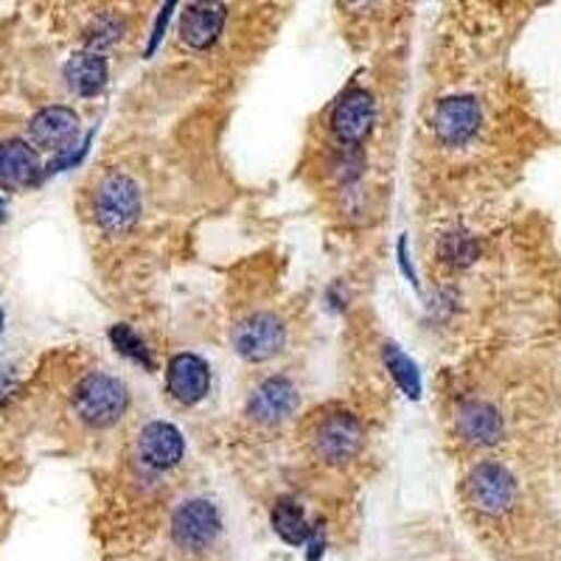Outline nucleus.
I'll return each mask as SVG.
<instances>
[{
  "instance_id": "3",
  "label": "nucleus",
  "mask_w": 561,
  "mask_h": 561,
  "mask_svg": "<svg viewBox=\"0 0 561 561\" xmlns=\"http://www.w3.org/2000/svg\"><path fill=\"white\" fill-rule=\"evenodd\" d=\"M223 534V516L208 500H186L171 516V539L180 550L189 553H203L214 548V542Z\"/></svg>"
},
{
  "instance_id": "18",
  "label": "nucleus",
  "mask_w": 561,
  "mask_h": 561,
  "mask_svg": "<svg viewBox=\"0 0 561 561\" xmlns=\"http://www.w3.org/2000/svg\"><path fill=\"white\" fill-rule=\"evenodd\" d=\"M382 357H385V366H387V371L393 373V379H396V385L402 387V391H405L410 398L421 396V377H418L416 362H413V359L407 357L402 348L393 346V343H385V348H382Z\"/></svg>"
},
{
  "instance_id": "5",
  "label": "nucleus",
  "mask_w": 561,
  "mask_h": 561,
  "mask_svg": "<svg viewBox=\"0 0 561 561\" xmlns=\"http://www.w3.org/2000/svg\"><path fill=\"white\" fill-rule=\"evenodd\" d=\"M466 500L486 516H500L514 505L516 480L500 464H480L466 477Z\"/></svg>"
},
{
  "instance_id": "2",
  "label": "nucleus",
  "mask_w": 561,
  "mask_h": 561,
  "mask_svg": "<svg viewBox=\"0 0 561 561\" xmlns=\"http://www.w3.org/2000/svg\"><path fill=\"white\" fill-rule=\"evenodd\" d=\"M93 211H96L98 228L105 230V234H127L138 223V216H141V191H138V183L127 175H110L105 183L98 186Z\"/></svg>"
},
{
  "instance_id": "7",
  "label": "nucleus",
  "mask_w": 561,
  "mask_h": 561,
  "mask_svg": "<svg viewBox=\"0 0 561 561\" xmlns=\"http://www.w3.org/2000/svg\"><path fill=\"white\" fill-rule=\"evenodd\" d=\"M79 116L68 107H46L28 121V141L34 150L43 152H68L76 146Z\"/></svg>"
},
{
  "instance_id": "9",
  "label": "nucleus",
  "mask_w": 561,
  "mask_h": 561,
  "mask_svg": "<svg viewBox=\"0 0 561 561\" xmlns=\"http://www.w3.org/2000/svg\"><path fill=\"white\" fill-rule=\"evenodd\" d=\"M373 121H377V107L371 93L348 91L332 112V132L343 146H357L368 138Z\"/></svg>"
},
{
  "instance_id": "22",
  "label": "nucleus",
  "mask_w": 561,
  "mask_h": 561,
  "mask_svg": "<svg viewBox=\"0 0 561 561\" xmlns=\"http://www.w3.org/2000/svg\"><path fill=\"white\" fill-rule=\"evenodd\" d=\"M334 169H337V175L343 177V183H348V180L359 177V171H362V155H359L354 146H343V155L337 157Z\"/></svg>"
},
{
  "instance_id": "24",
  "label": "nucleus",
  "mask_w": 561,
  "mask_h": 561,
  "mask_svg": "<svg viewBox=\"0 0 561 561\" xmlns=\"http://www.w3.org/2000/svg\"><path fill=\"white\" fill-rule=\"evenodd\" d=\"M7 382H9L7 368H0V396H3V393H7Z\"/></svg>"
},
{
  "instance_id": "25",
  "label": "nucleus",
  "mask_w": 561,
  "mask_h": 561,
  "mask_svg": "<svg viewBox=\"0 0 561 561\" xmlns=\"http://www.w3.org/2000/svg\"><path fill=\"white\" fill-rule=\"evenodd\" d=\"M3 219H7V203L0 200V225H3Z\"/></svg>"
},
{
  "instance_id": "23",
  "label": "nucleus",
  "mask_w": 561,
  "mask_h": 561,
  "mask_svg": "<svg viewBox=\"0 0 561 561\" xmlns=\"http://www.w3.org/2000/svg\"><path fill=\"white\" fill-rule=\"evenodd\" d=\"M398 262H402V270H405L407 278L416 280V275H413L410 262H407V242H405V239H398Z\"/></svg>"
},
{
  "instance_id": "8",
  "label": "nucleus",
  "mask_w": 561,
  "mask_h": 561,
  "mask_svg": "<svg viewBox=\"0 0 561 561\" xmlns=\"http://www.w3.org/2000/svg\"><path fill=\"white\" fill-rule=\"evenodd\" d=\"M435 135L446 146H464L475 138L480 127V105L475 96H450L438 105L435 118Z\"/></svg>"
},
{
  "instance_id": "19",
  "label": "nucleus",
  "mask_w": 561,
  "mask_h": 561,
  "mask_svg": "<svg viewBox=\"0 0 561 561\" xmlns=\"http://www.w3.org/2000/svg\"><path fill=\"white\" fill-rule=\"evenodd\" d=\"M121 37H124V20L112 17V14H102V17H96V23L87 28L85 51L105 53L107 48L116 46Z\"/></svg>"
},
{
  "instance_id": "12",
  "label": "nucleus",
  "mask_w": 561,
  "mask_h": 561,
  "mask_svg": "<svg viewBox=\"0 0 561 561\" xmlns=\"http://www.w3.org/2000/svg\"><path fill=\"white\" fill-rule=\"evenodd\" d=\"M138 455H141L144 466H150V469H175L186 455V441L175 425L152 421L138 435Z\"/></svg>"
},
{
  "instance_id": "15",
  "label": "nucleus",
  "mask_w": 561,
  "mask_h": 561,
  "mask_svg": "<svg viewBox=\"0 0 561 561\" xmlns=\"http://www.w3.org/2000/svg\"><path fill=\"white\" fill-rule=\"evenodd\" d=\"M457 430L475 446H491L503 438V418L489 402H464L457 407Z\"/></svg>"
},
{
  "instance_id": "26",
  "label": "nucleus",
  "mask_w": 561,
  "mask_h": 561,
  "mask_svg": "<svg viewBox=\"0 0 561 561\" xmlns=\"http://www.w3.org/2000/svg\"><path fill=\"white\" fill-rule=\"evenodd\" d=\"M0 329H3V312H0Z\"/></svg>"
},
{
  "instance_id": "11",
  "label": "nucleus",
  "mask_w": 561,
  "mask_h": 561,
  "mask_svg": "<svg viewBox=\"0 0 561 561\" xmlns=\"http://www.w3.org/2000/svg\"><path fill=\"white\" fill-rule=\"evenodd\" d=\"M298 407V387L287 377H270L255 387L248 402V413L259 425H280Z\"/></svg>"
},
{
  "instance_id": "16",
  "label": "nucleus",
  "mask_w": 561,
  "mask_h": 561,
  "mask_svg": "<svg viewBox=\"0 0 561 561\" xmlns=\"http://www.w3.org/2000/svg\"><path fill=\"white\" fill-rule=\"evenodd\" d=\"M65 79L68 87H71L76 96H98L107 85V59L105 53L93 51H79L68 59L65 65Z\"/></svg>"
},
{
  "instance_id": "14",
  "label": "nucleus",
  "mask_w": 561,
  "mask_h": 561,
  "mask_svg": "<svg viewBox=\"0 0 561 561\" xmlns=\"http://www.w3.org/2000/svg\"><path fill=\"white\" fill-rule=\"evenodd\" d=\"M37 150L20 138H9L0 144V186L3 189H28L39 180Z\"/></svg>"
},
{
  "instance_id": "17",
  "label": "nucleus",
  "mask_w": 561,
  "mask_h": 561,
  "mask_svg": "<svg viewBox=\"0 0 561 561\" xmlns=\"http://www.w3.org/2000/svg\"><path fill=\"white\" fill-rule=\"evenodd\" d=\"M270 523H273L275 534H278L287 545H293V548L307 545L314 536V528L307 520V511L300 509L295 500H278L273 514H270Z\"/></svg>"
},
{
  "instance_id": "13",
  "label": "nucleus",
  "mask_w": 561,
  "mask_h": 561,
  "mask_svg": "<svg viewBox=\"0 0 561 561\" xmlns=\"http://www.w3.org/2000/svg\"><path fill=\"white\" fill-rule=\"evenodd\" d=\"M228 20L223 3H189L180 14V39L194 51H205L219 39Z\"/></svg>"
},
{
  "instance_id": "20",
  "label": "nucleus",
  "mask_w": 561,
  "mask_h": 561,
  "mask_svg": "<svg viewBox=\"0 0 561 561\" xmlns=\"http://www.w3.org/2000/svg\"><path fill=\"white\" fill-rule=\"evenodd\" d=\"M110 343L116 346L118 354H124V357L135 359V362H141L144 368H155V362H152V354L150 348H146V343L141 337H138L135 332H132L127 323H118V326L110 329Z\"/></svg>"
},
{
  "instance_id": "21",
  "label": "nucleus",
  "mask_w": 561,
  "mask_h": 561,
  "mask_svg": "<svg viewBox=\"0 0 561 561\" xmlns=\"http://www.w3.org/2000/svg\"><path fill=\"white\" fill-rule=\"evenodd\" d=\"M477 250H480L477 248V242L469 234H464V230H452V234H446L444 239H441V244H438L441 259L450 264H461V267L475 259Z\"/></svg>"
},
{
  "instance_id": "1",
  "label": "nucleus",
  "mask_w": 561,
  "mask_h": 561,
  "mask_svg": "<svg viewBox=\"0 0 561 561\" xmlns=\"http://www.w3.org/2000/svg\"><path fill=\"white\" fill-rule=\"evenodd\" d=\"M127 405H130V393L124 382L110 373H91L73 391V410L87 427L96 430L116 425L127 413Z\"/></svg>"
},
{
  "instance_id": "4",
  "label": "nucleus",
  "mask_w": 561,
  "mask_h": 561,
  "mask_svg": "<svg viewBox=\"0 0 561 561\" xmlns=\"http://www.w3.org/2000/svg\"><path fill=\"white\" fill-rule=\"evenodd\" d=\"M314 455L329 466H343L354 461L362 446V425L346 410L329 413L320 418L312 432Z\"/></svg>"
},
{
  "instance_id": "6",
  "label": "nucleus",
  "mask_w": 561,
  "mask_h": 561,
  "mask_svg": "<svg viewBox=\"0 0 561 561\" xmlns=\"http://www.w3.org/2000/svg\"><path fill=\"white\" fill-rule=\"evenodd\" d=\"M236 354L248 362H267L287 343V329L275 314H250L230 334Z\"/></svg>"
},
{
  "instance_id": "10",
  "label": "nucleus",
  "mask_w": 561,
  "mask_h": 561,
  "mask_svg": "<svg viewBox=\"0 0 561 561\" xmlns=\"http://www.w3.org/2000/svg\"><path fill=\"white\" fill-rule=\"evenodd\" d=\"M166 387L180 405H196L208 396L211 371L208 362L196 354H175L166 368Z\"/></svg>"
}]
</instances>
